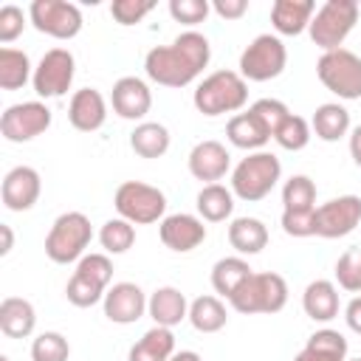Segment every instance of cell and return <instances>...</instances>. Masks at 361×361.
<instances>
[{"label": "cell", "mask_w": 361, "mask_h": 361, "mask_svg": "<svg viewBox=\"0 0 361 361\" xmlns=\"http://www.w3.org/2000/svg\"><path fill=\"white\" fill-rule=\"evenodd\" d=\"M39 192H42V180L34 166L8 169L3 178V186H0V197L8 212H28L39 200Z\"/></svg>", "instance_id": "5bb4252c"}, {"label": "cell", "mask_w": 361, "mask_h": 361, "mask_svg": "<svg viewBox=\"0 0 361 361\" xmlns=\"http://www.w3.org/2000/svg\"><path fill=\"white\" fill-rule=\"evenodd\" d=\"M37 313L34 305L23 296H6L0 302V330L8 338H28L34 333Z\"/></svg>", "instance_id": "603a6c76"}, {"label": "cell", "mask_w": 361, "mask_h": 361, "mask_svg": "<svg viewBox=\"0 0 361 361\" xmlns=\"http://www.w3.org/2000/svg\"><path fill=\"white\" fill-rule=\"evenodd\" d=\"M152 8H155L152 0H113L110 14H113V20H116L118 25H135V23H141Z\"/></svg>", "instance_id": "ab89813d"}, {"label": "cell", "mask_w": 361, "mask_h": 361, "mask_svg": "<svg viewBox=\"0 0 361 361\" xmlns=\"http://www.w3.org/2000/svg\"><path fill=\"white\" fill-rule=\"evenodd\" d=\"M110 104L113 110L127 118V121H138L149 113L152 107V93L147 87L144 79L138 76H121L116 85H113V93H110Z\"/></svg>", "instance_id": "e0dca14e"}, {"label": "cell", "mask_w": 361, "mask_h": 361, "mask_svg": "<svg viewBox=\"0 0 361 361\" xmlns=\"http://www.w3.org/2000/svg\"><path fill=\"white\" fill-rule=\"evenodd\" d=\"M71 344L62 333L45 330L31 341V361H68Z\"/></svg>", "instance_id": "d590c367"}, {"label": "cell", "mask_w": 361, "mask_h": 361, "mask_svg": "<svg viewBox=\"0 0 361 361\" xmlns=\"http://www.w3.org/2000/svg\"><path fill=\"white\" fill-rule=\"evenodd\" d=\"M316 14L313 0H276L271 6V23L285 37H299L310 28V20Z\"/></svg>", "instance_id": "44dd1931"}, {"label": "cell", "mask_w": 361, "mask_h": 361, "mask_svg": "<svg viewBox=\"0 0 361 361\" xmlns=\"http://www.w3.org/2000/svg\"><path fill=\"white\" fill-rule=\"evenodd\" d=\"M347 361H361V358H347Z\"/></svg>", "instance_id": "f5cc1de1"}, {"label": "cell", "mask_w": 361, "mask_h": 361, "mask_svg": "<svg viewBox=\"0 0 361 361\" xmlns=\"http://www.w3.org/2000/svg\"><path fill=\"white\" fill-rule=\"evenodd\" d=\"M209 39L197 31H183L172 45H155L144 56V71L152 82L164 87H186L209 65Z\"/></svg>", "instance_id": "6da1fadb"}, {"label": "cell", "mask_w": 361, "mask_h": 361, "mask_svg": "<svg viewBox=\"0 0 361 361\" xmlns=\"http://www.w3.org/2000/svg\"><path fill=\"white\" fill-rule=\"evenodd\" d=\"M147 296L135 282H116L104 293V316L116 324H133L147 310Z\"/></svg>", "instance_id": "2e32d148"}, {"label": "cell", "mask_w": 361, "mask_h": 361, "mask_svg": "<svg viewBox=\"0 0 361 361\" xmlns=\"http://www.w3.org/2000/svg\"><path fill=\"white\" fill-rule=\"evenodd\" d=\"M344 319H347V327H350L353 333L361 336V296H353V299L347 302V307H344Z\"/></svg>", "instance_id": "7dc6e473"}, {"label": "cell", "mask_w": 361, "mask_h": 361, "mask_svg": "<svg viewBox=\"0 0 361 361\" xmlns=\"http://www.w3.org/2000/svg\"><path fill=\"white\" fill-rule=\"evenodd\" d=\"M228 243L237 254H259L268 245V228L257 217H237L228 226Z\"/></svg>", "instance_id": "4316f807"}, {"label": "cell", "mask_w": 361, "mask_h": 361, "mask_svg": "<svg viewBox=\"0 0 361 361\" xmlns=\"http://www.w3.org/2000/svg\"><path fill=\"white\" fill-rule=\"evenodd\" d=\"M302 307L313 322H330L338 316V290L330 279H316L302 293Z\"/></svg>", "instance_id": "d4e9b609"}, {"label": "cell", "mask_w": 361, "mask_h": 361, "mask_svg": "<svg viewBox=\"0 0 361 361\" xmlns=\"http://www.w3.org/2000/svg\"><path fill=\"white\" fill-rule=\"evenodd\" d=\"M158 234H161V243H164L169 251L186 254V251H195V248L206 240V226H203L200 217L178 212V214H169V217L161 220Z\"/></svg>", "instance_id": "9a60e30c"}, {"label": "cell", "mask_w": 361, "mask_h": 361, "mask_svg": "<svg viewBox=\"0 0 361 361\" xmlns=\"http://www.w3.org/2000/svg\"><path fill=\"white\" fill-rule=\"evenodd\" d=\"M282 212H313L316 209V183L307 175H293L282 186Z\"/></svg>", "instance_id": "836d02e7"}, {"label": "cell", "mask_w": 361, "mask_h": 361, "mask_svg": "<svg viewBox=\"0 0 361 361\" xmlns=\"http://www.w3.org/2000/svg\"><path fill=\"white\" fill-rule=\"evenodd\" d=\"M192 102L203 116L237 113L248 102V82L237 71H214L195 87Z\"/></svg>", "instance_id": "7a4b0ae2"}, {"label": "cell", "mask_w": 361, "mask_h": 361, "mask_svg": "<svg viewBox=\"0 0 361 361\" xmlns=\"http://www.w3.org/2000/svg\"><path fill=\"white\" fill-rule=\"evenodd\" d=\"M336 279L344 290H361V248H347L336 262Z\"/></svg>", "instance_id": "f35d334b"}, {"label": "cell", "mask_w": 361, "mask_h": 361, "mask_svg": "<svg viewBox=\"0 0 361 361\" xmlns=\"http://www.w3.org/2000/svg\"><path fill=\"white\" fill-rule=\"evenodd\" d=\"M130 147L141 158H161L169 149V130L158 121H141L130 133Z\"/></svg>", "instance_id": "f1b7e54d"}, {"label": "cell", "mask_w": 361, "mask_h": 361, "mask_svg": "<svg viewBox=\"0 0 361 361\" xmlns=\"http://www.w3.org/2000/svg\"><path fill=\"white\" fill-rule=\"evenodd\" d=\"M104 293H107V288H102L99 282H93V279H87L76 271H73V276L68 279V288H65L68 302L76 305V307H93L96 302H104Z\"/></svg>", "instance_id": "74e56055"}, {"label": "cell", "mask_w": 361, "mask_h": 361, "mask_svg": "<svg viewBox=\"0 0 361 361\" xmlns=\"http://www.w3.org/2000/svg\"><path fill=\"white\" fill-rule=\"evenodd\" d=\"M25 28V14L20 6L8 3L0 8V42L8 48V42H14Z\"/></svg>", "instance_id": "ee69618b"}, {"label": "cell", "mask_w": 361, "mask_h": 361, "mask_svg": "<svg viewBox=\"0 0 361 361\" xmlns=\"http://www.w3.org/2000/svg\"><path fill=\"white\" fill-rule=\"evenodd\" d=\"M282 178V164L274 152H251L248 158H243L234 172H231V192L245 200V203H257L262 197L271 195V189L279 183Z\"/></svg>", "instance_id": "3957f363"}, {"label": "cell", "mask_w": 361, "mask_h": 361, "mask_svg": "<svg viewBox=\"0 0 361 361\" xmlns=\"http://www.w3.org/2000/svg\"><path fill=\"white\" fill-rule=\"evenodd\" d=\"M274 141L282 147V149H288V152H299V149H305L307 147V141H310V124L302 118V116H288L282 124H279V130L274 133Z\"/></svg>", "instance_id": "8d00e7d4"}, {"label": "cell", "mask_w": 361, "mask_h": 361, "mask_svg": "<svg viewBox=\"0 0 361 361\" xmlns=\"http://www.w3.org/2000/svg\"><path fill=\"white\" fill-rule=\"evenodd\" d=\"M310 124H313L316 138L333 144V141H338V138H344V135L350 133V113H347L341 104L327 102V104H319V107H316Z\"/></svg>", "instance_id": "83f0119b"}, {"label": "cell", "mask_w": 361, "mask_h": 361, "mask_svg": "<svg viewBox=\"0 0 361 361\" xmlns=\"http://www.w3.org/2000/svg\"><path fill=\"white\" fill-rule=\"evenodd\" d=\"M212 3L206 0H169V14L172 20L183 23V25H197L209 17Z\"/></svg>", "instance_id": "b9f144b4"}, {"label": "cell", "mask_w": 361, "mask_h": 361, "mask_svg": "<svg viewBox=\"0 0 361 361\" xmlns=\"http://www.w3.org/2000/svg\"><path fill=\"white\" fill-rule=\"evenodd\" d=\"M99 243H102V248H104L107 254H124V251H130L133 243H135V228H133L130 220L113 217V220H107V223L102 226Z\"/></svg>", "instance_id": "e575fe53"}, {"label": "cell", "mask_w": 361, "mask_h": 361, "mask_svg": "<svg viewBox=\"0 0 361 361\" xmlns=\"http://www.w3.org/2000/svg\"><path fill=\"white\" fill-rule=\"evenodd\" d=\"M231 166V155L228 149L220 144V141H200L192 147L189 152V172L197 178V180H206V183H217Z\"/></svg>", "instance_id": "ac0fdd59"}, {"label": "cell", "mask_w": 361, "mask_h": 361, "mask_svg": "<svg viewBox=\"0 0 361 361\" xmlns=\"http://www.w3.org/2000/svg\"><path fill=\"white\" fill-rule=\"evenodd\" d=\"M285 62H288L285 42L274 34H259L240 54V76L245 82H268L285 71Z\"/></svg>", "instance_id": "9c48e42d"}, {"label": "cell", "mask_w": 361, "mask_h": 361, "mask_svg": "<svg viewBox=\"0 0 361 361\" xmlns=\"http://www.w3.org/2000/svg\"><path fill=\"white\" fill-rule=\"evenodd\" d=\"M28 20L39 34L54 39H73L82 31V11L65 0H34L28 6Z\"/></svg>", "instance_id": "30bf717a"}, {"label": "cell", "mask_w": 361, "mask_h": 361, "mask_svg": "<svg viewBox=\"0 0 361 361\" xmlns=\"http://www.w3.org/2000/svg\"><path fill=\"white\" fill-rule=\"evenodd\" d=\"M189 322L197 333H217V330L226 327L228 313H226V305L217 296H197L189 305Z\"/></svg>", "instance_id": "1f68e13d"}, {"label": "cell", "mask_w": 361, "mask_h": 361, "mask_svg": "<svg viewBox=\"0 0 361 361\" xmlns=\"http://www.w3.org/2000/svg\"><path fill=\"white\" fill-rule=\"evenodd\" d=\"M282 231L288 237H316V209L313 212H282Z\"/></svg>", "instance_id": "f6af8a7d"}, {"label": "cell", "mask_w": 361, "mask_h": 361, "mask_svg": "<svg viewBox=\"0 0 361 361\" xmlns=\"http://www.w3.org/2000/svg\"><path fill=\"white\" fill-rule=\"evenodd\" d=\"M251 110H254V116L265 124V130L271 133V138H274V133L279 130V124L290 116V110H288L279 99H259V102L251 104Z\"/></svg>", "instance_id": "7bdbcfd3"}, {"label": "cell", "mask_w": 361, "mask_h": 361, "mask_svg": "<svg viewBox=\"0 0 361 361\" xmlns=\"http://www.w3.org/2000/svg\"><path fill=\"white\" fill-rule=\"evenodd\" d=\"M350 155H353L355 166H361V124L350 133Z\"/></svg>", "instance_id": "c3c4849f"}, {"label": "cell", "mask_w": 361, "mask_h": 361, "mask_svg": "<svg viewBox=\"0 0 361 361\" xmlns=\"http://www.w3.org/2000/svg\"><path fill=\"white\" fill-rule=\"evenodd\" d=\"M226 138L237 147V149H262L271 141V133L265 130V124L254 116V110L248 107L245 113H237L228 118L226 124Z\"/></svg>", "instance_id": "7402d4cb"}, {"label": "cell", "mask_w": 361, "mask_h": 361, "mask_svg": "<svg viewBox=\"0 0 361 361\" xmlns=\"http://www.w3.org/2000/svg\"><path fill=\"white\" fill-rule=\"evenodd\" d=\"M0 234H3V248H0V254L6 257V254L11 251V245H14V234H11V226L0 223Z\"/></svg>", "instance_id": "681fc988"}, {"label": "cell", "mask_w": 361, "mask_h": 361, "mask_svg": "<svg viewBox=\"0 0 361 361\" xmlns=\"http://www.w3.org/2000/svg\"><path fill=\"white\" fill-rule=\"evenodd\" d=\"M293 361H347V338L338 330H316Z\"/></svg>", "instance_id": "cb8c5ba5"}, {"label": "cell", "mask_w": 361, "mask_h": 361, "mask_svg": "<svg viewBox=\"0 0 361 361\" xmlns=\"http://www.w3.org/2000/svg\"><path fill=\"white\" fill-rule=\"evenodd\" d=\"M0 361H11V358H8V355H0Z\"/></svg>", "instance_id": "816d5d0a"}, {"label": "cell", "mask_w": 361, "mask_h": 361, "mask_svg": "<svg viewBox=\"0 0 361 361\" xmlns=\"http://www.w3.org/2000/svg\"><path fill=\"white\" fill-rule=\"evenodd\" d=\"M51 127V110L42 102H23L6 107L0 116V133L11 144H25Z\"/></svg>", "instance_id": "7c38bea8"}, {"label": "cell", "mask_w": 361, "mask_h": 361, "mask_svg": "<svg viewBox=\"0 0 361 361\" xmlns=\"http://www.w3.org/2000/svg\"><path fill=\"white\" fill-rule=\"evenodd\" d=\"M147 313L152 316V322H155L158 327H169V330H172L175 324H180L183 319H189V302H186V296H183L178 288L164 285V288H158V290L149 296Z\"/></svg>", "instance_id": "ffe728a7"}, {"label": "cell", "mask_w": 361, "mask_h": 361, "mask_svg": "<svg viewBox=\"0 0 361 361\" xmlns=\"http://www.w3.org/2000/svg\"><path fill=\"white\" fill-rule=\"evenodd\" d=\"M212 8L223 20H240L248 11V0H214Z\"/></svg>", "instance_id": "bcb514c9"}, {"label": "cell", "mask_w": 361, "mask_h": 361, "mask_svg": "<svg viewBox=\"0 0 361 361\" xmlns=\"http://www.w3.org/2000/svg\"><path fill=\"white\" fill-rule=\"evenodd\" d=\"M93 240L90 220L82 212H65L54 220L48 237H45V254L51 262L68 265L85 257V248Z\"/></svg>", "instance_id": "5b68a950"}, {"label": "cell", "mask_w": 361, "mask_h": 361, "mask_svg": "<svg viewBox=\"0 0 361 361\" xmlns=\"http://www.w3.org/2000/svg\"><path fill=\"white\" fill-rule=\"evenodd\" d=\"M316 76L338 99H361V56H355L353 51L336 48L322 54L316 62Z\"/></svg>", "instance_id": "ba28073f"}, {"label": "cell", "mask_w": 361, "mask_h": 361, "mask_svg": "<svg viewBox=\"0 0 361 361\" xmlns=\"http://www.w3.org/2000/svg\"><path fill=\"white\" fill-rule=\"evenodd\" d=\"M251 265L243 259V257H223L214 262L212 268V288L220 293V296H231L248 276H251Z\"/></svg>", "instance_id": "4dcf8cb0"}, {"label": "cell", "mask_w": 361, "mask_h": 361, "mask_svg": "<svg viewBox=\"0 0 361 361\" xmlns=\"http://www.w3.org/2000/svg\"><path fill=\"white\" fill-rule=\"evenodd\" d=\"M76 274H82V276L99 282L102 288H107L110 279H113V262H110L107 254H85L76 265Z\"/></svg>", "instance_id": "60d3db41"}, {"label": "cell", "mask_w": 361, "mask_h": 361, "mask_svg": "<svg viewBox=\"0 0 361 361\" xmlns=\"http://www.w3.org/2000/svg\"><path fill=\"white\" fill-rule=\"evenodd\" d=\"M113 206L118 217L130 220L133 226H147L164 217L166 195L158 186H149L144 180H124L113 195Z\"/></svg>", "instance_id": "52a82bcc"}, {"label": "cell", "mask_w": 361, "mask_h": 361, "mask_svg": "<svg viewBox=\"0 0 361 361\" xmlns=\"http://www.w3.org/2000/svg\"><path fill=\"white\" fill-rule=\"evenodd\" d=\"M361 223V197L358 195H338L322 206H316V237L338 240L355 231Z\"/></svg>", "instance_id": "4fadbf2b"}, {"label": "cell", "mask_w": 361, "mask_h": 361, "mask_svg": "<svg viewBox=\"0 0 361 361\" xmlns=\"http://www.w3.org/2000/svg\"><path fill=\"white\" fill-rule=\"evenodd\" d=\"M107 118V102L96 87H82L71 96L68 104V121L79 130V133H93L104 124Z\"/></svg>", "instance_id": "d6986e66"}, {"label": "cell", "mask_w": 361, "mask_h": 361, "mask_svg": "<svg viewBox=\"0 0 361 361\" xmlns=\"http://www.w3.org/2000/svg\"><path fill=\"white\" fill-rule=\"evenodd\" d=\"M28 79H34L28 54L17 48H0V87L20 90Z\"/></svg>", "instance_id": "d6a6232c"}, {"label": "cell", "mask_w": 361, "mask_h": 361, "mask_svg": "<svg viewBox=\"0 0 361 361\" xmlns=\"http://www.w3.org/2000/svg\"><path fill=\"white\" fill-rule=\"evenodd\" d=\"M76 73V59L68 48H51L34 68V93L42 99H59L71 90Z\"/></svg>", "instance_id": "8fae6325"}, {"label": "cell", "mask_w": 361, "mask_h": 361, "mask_svg": "<svg viewBox=\"0 0 361 361\" xmlns=\"http://www.w3.org/2000/svg\"><path fill=\"white\" fill-rule=\"evenodd\" d=\"M169 361H203V358H200L195 350H180V353H175Z\"/></svg>", "instance_id": "f907efd6"}, {"label": "cell", "mask_w": 361, "mask_h": 361, "mask_svg": "<svg viewBox=\"0 0 361 361\" xmlns=\"http://www.w3.org/2000/svg\"><path fill=\"white\" fill-rule=\"evenodd\" d=\"M175 355V336L169 327H152L147 330L133 347L127 361H169Z\"/></svg>", "instance_id": "484cf974"}, {"label": "cell", "mask_w": 361, "mask_h": 361, "mask_svg": "<svg viewBox=\"0 0 361 361\" xmlns=\"http://www.w3.org/2000/svg\"><path fill=\"white\" fill-rule=\"evenodd\" d=\"M197 212L209 223H220V220L231 217V212H234V192L226 189L223 183H206L197 192Z\"/></svg>", "instance_id": "f546056e"}, {"label": "cell", "mask_w": 361, "mask_h": 361, "mask_svg": "<svg viewBox=\"0 0 361 361\" xmlns=\"http://www.w3.org/2000/svg\"><path fill=\"white\" fill-rule=\"evenodd\" d=\"M358 3L355 0H327L310 20V39L319 45L324 54L341 48L353 25L358 23Z\"/></svg>", "instance_id": "8992f818"}, {"label": "cell", "mask_w": 361, "mask_h": 361, "mask_svg": "<svg viewBox=\"0 0 361 361\" xmlns=\"http://www.w3.org/2000/svg\"><path fill=\"white\" fill-rule=\"evenodd\" d=\"M231 307L237 313H279L288 305V282L274 271L251 274L231 296Z\"/></svg>", "instance_id": "277c9868"}]
</instances>
